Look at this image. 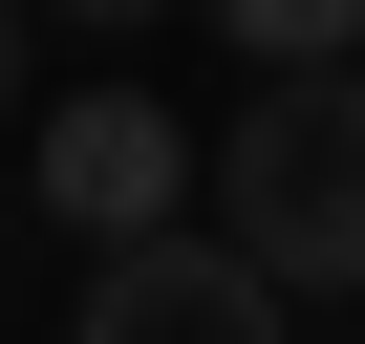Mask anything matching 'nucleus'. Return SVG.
I'll return each mask as SVG.
<instances>
[{"label": "nucleus", "mask_w": 365, "mask_h": 344, "mask_svg": "<svg viewBox=\"0 0 365 344\" xmlns=\"http://www.w3.org/2000/svg\"><path fill=\"white\" fill-rule=\"evenodd\" d=\"M215 237L279 301H365V65H258V108L215 129Z\"/></svg>", "instance_id": "obj_1"}, {"label": "nucleus", "mask_w": 365, "mask_h": 344, "mask_svg": "<svg viewBox=\"0 0 365 344\" xmlns=\"http://www.w3.org/2000/svg\"><path fill=\"white\" fill-rule=\"evenodd\" d=\"M194 194H215V151L172 129L150 86H65V108H43V151H22V216H43V237H86V258L172 237Z\"/></svg>", "instance_id": "obj_2"}, {"label": "nucleus", "mask_w": 365, "mask_h": 344, "mask_svg": "<svg viewBox=\"0 0 365 344\" xmlns=\"http://www.w3.org/2000/svg\"><path fill=\"white\" fill-rule=\"evenodd\" d=\"M301 301L215 237V216H172V237H129V258H86V323L65 344H279Z\"/></svg>", "instance_id": "obj_3"}, {"label": "nucleus", "mask_w": 365, "mask_h": 344, "mask_svg": "<svg viewBox=\"0 0 365 344\" xmlns=\"http://www.w3.org/2000/svg\"><path fill=\"white\" fill-rule=\"evenodd\" d=\"M237 65H365V0H215Z\"/></svg>", "instance_id": "obj_4"}, {"label": "nucleus", "mask_w": 365, "mask_h": 344, "mask_svg": "<svg viewBox=\"0 0 365 344\" xmlns=\"http://www.w3.org/2000/svg\"><path fill=\"white\" fill-rule=\"evenodd\" d=\"M43 22H172V0H43Z\"/></svg>", "instance_id": "obj_5"}]
</instances>
